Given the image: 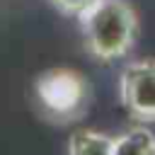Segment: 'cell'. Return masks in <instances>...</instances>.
Masks as SVG:
<instances>
[{
  "mask_svg": "<svg viewBox=\"0 0 155 155\" xmlns=\"http://www.w3.org/2000/svg\"><path fill=\"white\" fill-rule=\"evenodd\" d=\"M53 7L63 15H70V17H80L85 10H90L97 0H51Z\"/></svg>",
  "mask_w": 155,
  "mask_h": 155,
  "instance_id": "8992f818",
  "label": "cell"
},
{
  "mask_svg": "<svg viewBox=\"0 0 155 155\" xmlns=\"http://www.w3.org/2000/svg\"><path fill=\"white\" fill-rule=\"evenodd\" d=\"M119 97L124 109L140 124L155 121V61H136L121 70Z\"/></svg>",
  "mask_w": 155,
  "mask_h": 155,
  "instance_id": "3957f363",
  "label": "cell"
},
{
  "mask_svg": "<svg viewBox=\"0 0 155 155\" xmlns=\"http://www.w3.org/2000/svg\"><path fill=\"white\" fill-rule=\"evenodd\" d=\"M111 155H155V133L145 126H133L114 138Z\"/></svg>",
  "mask_w": 155,
  "mask_h": 155,
  "instance_id": "5b68a950",
  "label": "cell"
},
{
  "mask_svg": "<svg viewBox=\"0 0 155 155\" xmlns=\"http://www.w3.org/2000/svg\"><path fill=\"white\" fill-rule=\"evenodd\" d=\"M78 22L85 51L102 63L124 58L138 39V15L126 0H97Z\"/></svg>",
  "mask_w": 155,
  "mask_h": 155,
  "instance_id": "6da1fadb",
  "label": "cell"
},
{
  "mask_svg": "<svg viewBox=\"0 0 155 155\" xmlns=\"http://www.w3.org/2000/svg\"><path fill=\"white\" fill-rule=\"evenodd\" d=\"M34 99L51 124H73L90 107V82L75 68H48L34 78Z\"/></svg>",
  "mask_w": 155,
  "mask_h": 155,
  "instance_id": "7a4b0ae2",
  "label": "cell"
},
{
  "mask_svg": "<svg viewBox=\"0 0 155 155\" xmlns=\"http://www.w3.org/2000/svg\"><path fill=\"white\" fill-rule=\"evenodd\" d=\"M114 138L92 128H78L68 138V155H111Z\"/></svg>",
  "mask_w": 155,
  "mask_h": 155,
  "instance_id": "277c9868",
  "label": "cell"
}]
</instances>
